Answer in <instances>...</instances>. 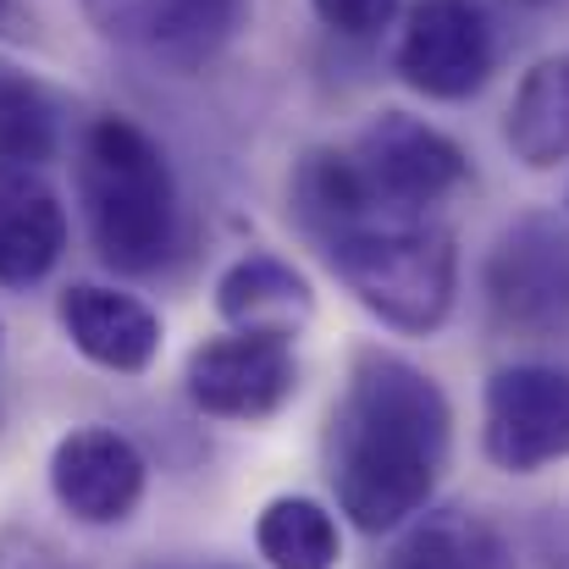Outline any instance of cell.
I'll return each instance as SVG.
<instances>
[{
    "label": "cell",
    "mask_w": 569,
    "mask_h": 569,
    "mask_svg": "<svg viewBox=\"0 0 569 569\" xmlns=\"http://www.w3.org/2000/svg\"><path fill=\"white\" fill-rule=\"evenodd\" d=\"M310 11L321 17V28L343 39H377L381 28H392L403 0H310Z\"/></svg>",
    "instance_id": "cell-18"
},
{
    "label": "cell",
    "mask_w": 569,
    "mask_h": 569,
    "mask_svg": "<svg viewBox=\"0 0 569 569\" xmlns=\"http://www.w3.org/2000/svg\"><path fill=\"white\" fill-rule=\"evenodd\" d=\"M0 6H6V0H0Z\"/></svg>",
    "instance_id": "cell-22"
},
{
    "label": "cell",
    "mask_w": 569,
    "mask_h": 569,
    "mask_svg": "<svg viewBox=\"0 0 569 569\" xmlns=\"http://www.w3.org/2000/svg\"><path fill=\"white\" fill-rule=\"evenodd\" d=\"M349 172L366 193L371 221H420L431 204L465 189L470 161L465 150L409 111H377L349 144Z\"/></svg>",
    "instance_id": "cell-4"
},
{
    "label": "cell",
    "mask_w": 569,
    "mask_h": 569,
    "mask_svg": "<svg viewBox=\"0 0 569 569\" xmlns=\"http://www.w3.org/2000/svg\"><path fill=\"white\" fill-rule=\"evenodd\" d=\"M78 199L111 271L144 277L178 243V183L161 144L128 117H94L78 144Z\"/></svg>",
    "instance_id": "cell-2"
},
{
    "label": "cell",
    "mask_w": 569,
    "mask_h": 569,
    "mask_svg": "<svg viewBox=\"0 0 569 569\" xmlns=\"http://www.w3.org/2000/svg\"><path fill=\"white\" fill-rule=\"evenodd\" d=\"M453 403L431 371L392 349H355L343 398L327 420V481L360 531H398L415 520L448 470Z\"/></svg>",
    "instance_id": "cell-1"
},
{
    "label": "cell",
    "mask_w": 569,
    "mask_h": 569,
    "mask_svg": "<svg viewBox=\"0 0 569 569\" xmlns=\"http://www.w3.org/2000/svg\"><path fill=\"white\" fill-rule=\"evenodd\" d=\"M189 398L216 420H271L299 392L293 338L232 327L189 355Z\"/></svg>",
    "instance_id": "cell-8"
},
{
    "label": "cell",
    "mask_w": 569,
    "mask_h": 569,
    "mask_svg": "<svg viewBox=\"0 0 569 569\" xmlns=\"http://www.w3.org/2000/svg\"><path fill=\"white\" fill-rule=\"evenodd\" d=\"M392 67L426 100H442V106L470 100L487 89V78L498 67L492 17L476 0H415L403 11Z\"/></svg>",
    "instance_id": "cell-6"
},
{
    "label": "cell",
    "mask_w": 569,
    "mask_h": 569,
    "mask_svg": "<svg viewBox=\"0 0 569 569\" xmlns=\"http://www.w3.org/2000/svg\"><path fill=\"white\" fill-rule=\"evenodd\" d=\"M56 144H61V128H56L50 94L28 72L0 67V167H44Z\"/></svg>",
    "instance_id": "cell-17"
},
{
    "label": "cell",
    "mask_w": 569,
    "mask_h": 569,
    "mask_svg": "<svg viewBox=\"0 0 569 569\" xmlns=\"http://www.w3.org/2000/svg\"><path fill=\"white\" fill-rule=\"evenodd\" d=\"M67 249V210L39 167H0V288H33Z\"/></svg>",
    "instance_id": "cell-12"
},
{
    "label": "cell",
    "mask_w": 569,
    "mask_h": 569,
    "mask_svg": "<svg viewBox=\"0 0 569 569\" xmlns=\"http://www.w3.org/2000/svg\"><path fill=\"white\" fill-rule=\"evenodd\" d=\"M392 569H515V559L476 509H437L398 542Z\"/></svg>",
    "instance_id": "cell-16"
},
{
    "label": "cell",
    "mask_w": 569,
    "mask_h": 569,
    "mask_svg": "<svg viewBox=\"0 0 569 569\" xmlns=\"http://www.w3.org/2000/svg\"><path fill=\"white\" fill-rule=\"evenodd\" d=\"M481 453L503 476H537L569 459V371L503 366L481 392Z\"/></svg>",
    "instance_id": "cell-7"
},
{
    "label": "cell",
    "mask_w": 569,
    "mask_h": 569,
    "mask_svg": "<svg viewBox=\"0 0 569 569\" xmlns=\"http://www.w3.org/2000/svg\"><path fill=\"white\" fill-rule=\"evenodd\" d=\"M481 293L503 332L548 338L569 327V221L548 210L515 216L487 249Z\"/></svg>",
    "instance_id": "cell-5"
},
{
    "label": "cell",
    "mask_w": 569,
    "mask_h": 569,
    "mask_svg": "<svg viewBox=\"0 0 569 569\" xmlns=\"http://www.w3.org/2000/svg\"><path fill=\"white\" fill-rule=\"evenodd\" d=\"M327 243L338 282L377 316L381 327L431 338L453 316L459 293V249L448 227L431 221H360Z\"/></svg>",
    "instance_id": "cell-3"
},
{
    "label": "cell",
    "mask_w": 569,
    "mask_h": 569,
    "mask_svg": "<svg viewBox=\"0 0 569 569\" xmlns=\"http://www.w3.org/2000/svg\"><path fill=\"white\" fill-rule=\"evenodd\" d=\"M150 465L133 437L111 426H78L50 453V492L83 526H122L144 498Z\"/></svg>",
    "instance_id": "cell-10"
},
{
    "label": "cell",
    "mask_w": 569,
    "mask_h": 569,
    "mask_svg": "<svg viewBox=\"0 0 569 569\" xmlns=\"http://www.w3.org/2000/svg\"><path fill=\"white\" fill-rule=\"evenodd\" d=\"M61 316V332L72 338V349L100 366V371H117V377H144L161 355V316L122 293V288H106V282H72L56 305Z\"/></svg>",
    "instance_id": "cell-11"
},
{
    "label": "cell",
    "mask_w": 569,
    "mask_h": 569,
    "mask_svg": "<svg viewBox=\"0 0 569 569\" xmlns=\"http://www.w3.org/2000/svg\"><path fill=\"white\" fill-rule=\"evenodd\" d=\"M83 17L100 39L193 72L238 39L249 0H83Z\"/></svg>",
    "instance_id": "cell-9"
},
{
    "label": "cell",
    "mask_w": 569,
    "mask_h": 569,
    "mask_svg": "<svg viewBox=\"0 0 569 569\" xmlns=\"http://www.w3.org/2000/svg\"><path fill=\"white\" fill-rule=\"evenodd\" d=\"M503 139L526 172H553L569 161V50L542 56L503 117Z\"/></svg>",
    "instance_id": "cell-14"
},
{
    "label": "cell",
    "mask_w": 569,
    "mask_h": 569,
    "mask_svg": "<svg viewBox=\"0 0 569 569\" xmlns=\"http://www.w3.org/2000/svg\"><path fill=\"white\" fill-rule=\"evenodd\" d=\"M216 310L227 327H254V332H282L293 338L316 316V288L305 271H293L282 254H243L221 271L216 282Z\"/></svg>",
    "instance_id": "cell-13"
},
{
    "label": "cell",
    "mask_w": 569,
    "mask_h": 569,
    "mask_svg": "<svg viewBox=\"0 0 569 569\" xmlns=\"http://www.w3.org/2000/svg\"><path fill=\"white\" fill-rule=\"evenodd\" d=\"M254 548L271 569H338L343 531L338 515L316 498H271L254 520Z\"/></svg>",
    "instance_id": "cell-15"
},
{
    "label": "cell",
    "mask_w": 569,
    "mask_h": 569,
    "mask_svg": "<svg viewBox=\"0 0 569 569\" xmlns=\"http://www.w3.org/2000/svg\"><path fill=\"white\" fill-rule=\"evenodd\" d=\"M537 559L542 569H569V515L548 509V520L537 526Z\"/></svg>",
    "instance_id": "cell-20"
},
{
    "label": "cell",
    "mask_w": 569,
    "mask_h": 569,
    "mask_svg": "<svg viewBox=\"0 0 569 569\" xmlns=\"http://www.w3.org/2000/svg\"><path fill=\"white\" fill-rule=\"evenodd\" d=\"M0 569H61V553L33 531H6L0 537Z\"/></svg>",
    "instance_id": "cell-19"
},
{
    "label": "cell",
    "mask_w": 569,
    "mask_h": 569,
    "mask_svg": "<svg viewBox=\"0 0 569 569\" xmlns=\"http://www.w3.org/2000/svg\"><path fill=\"white\" fill-rule=\"evenodd\" d=\"M520 6H565V0H520Z\"/></svg>",
    "instance_id": "cell-21"
}]
</instances>
